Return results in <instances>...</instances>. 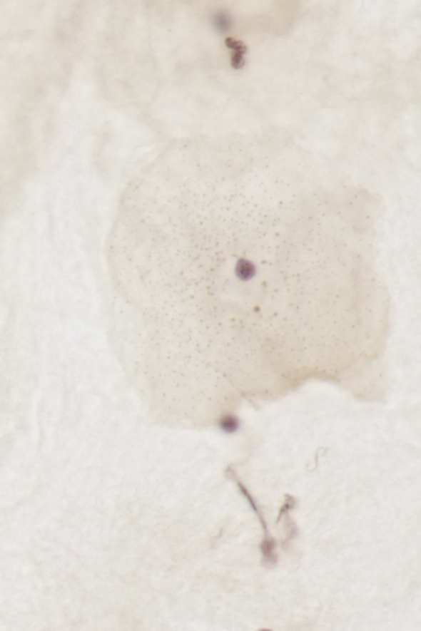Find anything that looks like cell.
I'll use <instances>...</instances> for the list:
<instances>
[{"label":"cell","mask_w":421,"mask_h":631,"mask_svg":"<svg viewBox=\"0 0 421 631\" xmlns=\"http://www.w3.org/2000/svg\"><path fill=\"white\" fill-rule=\"evenodd\" d=\"M238 485L243 495H244L247 500L250 501L253 510L256 512V514L259 516V520L261 521V524L264 530V535H265V537H264V541L262 543L261 546L263 558L266 560V563L268 564H274L277 560V557L276 555H275L274 553V548L275 546H276V544H275V541L273 540V539L269 537L268 532L267 530V526L265 525V521H264L263 518L261 515H259L258 510L255 501H253V500L252 499L251 496L249 493H248L247 489L244 486H243L241 483H239Z\"/></svg>","instance_id":"6da1fadb"},{"label":"cell","mask_w":421,"mask_h":631,"mask_svg":"<svg viewBox=\"0 0 421 631\" xmlns=\"http://www.w3.org/2000/svg\"><path fill=\"white\" fill-rule=\"evenodd\" d=\"M256 269L255 264L247 260V259H240L237 262L235 267V273L237 277L241 280H250L255 276Z\"/></svg>","instance_id":"7a4b0ae2"},{"label":"cell","mask_w":421,"mask_h":631,"mask_svg":"<svg viewBox=\"0 0 421 631\" xmlns=\"http://www.w3.org/2000/svg\"><path fill=\"white\" fill-rule=\"evenodd\" d=\"M219 428L225 434H235L240 428V421L233 414H225L219 420Z\"/></svg>","instance_id":"3957f363"}]
</instances>
